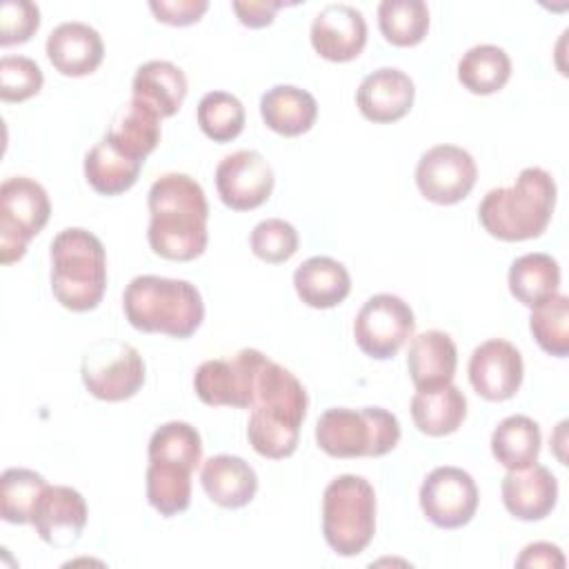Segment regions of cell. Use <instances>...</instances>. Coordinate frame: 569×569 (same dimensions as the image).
<instances>
[{
  "label": "cell",
  "instance_id": "6da1fadb",
  "mask_svg": "<svg viewBox=\"0 0 569 569\" xmlns=\"http://www.w3.org/2000/svg\"><path fill=\"white\" fill-rule=\"evenodd\" d=\"M147 240L153 253L187 262L207 249L209 204L202 187L187 173H164L149 189Z\"/></svg>",
  "mask_w": 569,
  "mask_h": 569
},
{
  "label": "cell",
  "instance_id": "7a4b0ae2",
  "mask_svg": "<svg viewBox=\"0 0 569 569\" xmlns=\"http://www.w3.org/2000/svg\"><path fill=\"white\" fill-rule=\"evenodd\" d=\"M307 391L282 365L264 360L253 391L247 438L256 453L280 460L296 451L307 416Z\"/></svg>",
  "mask_w": 569,
  "mask_h": 569
},
{
  "label": "cell",
  "instance_id": "3957f363",
  "mask_svg": "<svg viewBox=\"0 0 569 569\" xmlns=\"http://www.w3.org/2000/svg\"><path fill=\"white\" fill-rule=\"evenodd\" d=\"M556 207V182L540 167H525L511 187L487 191L478 207L485 231L505 242L531 240L545 233Z\"/></svg>",
  "mask_w": 569,
  "mask_h": 569
},
{
  "label": "cell",
  "instance_id": "277c9868",
  "mask_svg": "<svg viewBox=\"0 0 569 569\" xmlns=\"http://www.w3.org/2000/svg\"><path fill=\"white\" fill-rule=\"evenodd\" d=\"M122 309L133 329L180 340L193 336L204 320L196 284L162 276H136L122 293Z\"/></svg>",
  "mask_w": 569,
  "mask_h": 569
},
{
  "label": "cell",
  "instance_id": "5b68a950",
  "mask_svg": "<svg viewBox=\"0 0 569 569\" xmlns=\"http://www.w3.org/2000/svg\"><path fill=\"white\" fill-rule=\"evenodd\" d=\"M107 289V253L98 236L69 227L51 240V291L71 311H91Z\"/></svg>",
  "mask_w": 569,
  "mask_h": 569
},
{
  "label": "cell",
  "instance_id": "8992f818",
  "mask_svg": "<svg viewBox=\"0 0 569 569\" xmlns=\"http://www.w3.org/2000/svg\"><path fill=\"white\" fill-rule=\"evenodd\" d=\"M400 440L398 418L382 407L327 409L316 422V442L331 458H378Z\"/></svg>",
  "mask_w": 569,
  "mask_h": 569
},
{
  "label": "cell",
  "instance_id": "52a82bcc",
  "mask_svg": "<svg viewBox=\"0 0 569 569\" xmlns=\"http://www.w3.org/2000/svg\"><path fill=\"white\" fill-rule=\"evenodd\" d=\"M322 533L338 556H358L376 533V491L362 476L333 478L322 496Z\"/></svg>",
  "mask_w": 569,
  "mask_h": 569
},
{
  "label": "cell",
  "instance_id": "ba28073f",
  "mask_svg": "<svg viewBox=\"0 0 569 569\" xmlns=\"http://www.w3.org/2000/svg\"><path fill=\"white\" fill-rule=\"evenodd\" d=\"M49 216L51 202L40 182L27 176L7 178L0 184V262H18Z\"/></svg>",
  "mask_w": 569,
  "mask_h": 569
},
{
  "label": "cell",
  "instance_id": "9c48e42d",
  "mask_svg": "<svg viewBox=\"0 0 569 569\" xmlns=\"http://www.w3.org/2000/svg\"><path fill=\"white\" fill-rule=\"evenodd\" d=\"M144 360L140 351L122 340L104 338L93 342L82 356L80 376L87 391L107 402H120L144 385Z\"/></svg>",
  "mask_w": 569,
  "mask_h": 569
},
{
  "label": "cell",
  "instance_id": "30bf717a",
  "mask_svg": "<svg viewBox=\"0 0 569 569\" xmlns=\"http://www.w3.org/2000/svg\"><path fill=\"white\" fill-rule=\"evenodd\" d=\"M264 360L267 356L258 349H240L229 358L204 360L193 376L196 396L209 407L249 409Z\"/></svg>",
  "mask_w": 569,
  "mask_h": 569
},
{
  "label": "cell",
  "instance_id": "8fae6325",
  "mask_svg": "<svg viewBox=\"0 0 569 569\" xmlns=\"http://www.w3.org/2000/svg\"><path fill=\"white\" fill-rule=\"evenodd\" d=\"M416 320L411 307L393 293L371 296L353 320V338L362 353L373 360L393 358L413 336Z\"/></svg>",
  "mask_w": 569,
  "mask_h": 569
},
{
  "label": "cell",
  "instance_id": "7c38bea8",
  "mask_svg": "<svg viewBox=\"0 0 569 569\" xmlns=\"http://www.w3.org/2000/svg\"><path fill=\"white\" fill-rule=\"evenodd\" d=\"M478 178L476 160L456 144H436L427 149L416 164V184L420 193L436 204H456L465 200Z\"/></svg>",
  "mask_w": 569,
  "mask_h": 569
},
{
  "label": "cell",
  "instance_id": "4fadbf2b",
  "mask_svg": "<svg viewBox=\"0 0 569 569\" xmlns=\"http://www.w3.org/2000/svg\"><path fill=\"white\" fill-rule=\"evenodd\" d=\"M420 509L440 529L465 527L478 509V487L460 467H436L422 480Z\"/></svg>",
  "mask_w": 569,
  "mask_h": 569
},
{
  "label": "cell",
  "instance_id": "5bb4252c",
  "mask_svg": "<svg viewBox=\"0 0 569 569\" xmlns=\"http://www.w3.org/2000/svg\"><path fill=\"white\" fill-rule=\"evenodd\" d=\"M216 189L229 209H256L273 191V169L260 151H233L224 156L216 167Z\"/></svg>",
  "mask_w": 569,
  "mask_h": 569
},
{
  "label": "cell",
  "instance_id": "9a60e30c",
  "mask_svg": "<svg viewBox=\"0 0 569 569\" xmlns=\"http://www.w3.org/2000/svg\"><path fill=\"white\" fill-rule=\"evenodd\" d=\"M522 373L520 351L502 338L478 345L469 358V382L478 396L491 402L513 398L522 385Z\"/></svg>",
  "mask_w": 569,
  "mask_h": 569
},
{
  "label": "cell",
  "instance_id": "2e32d148",
  "mask_svg": "<svg viewBox=\"0 0 569 569\" xmlns=\"http://www.w3.org/2000/svg\"><path fill=\"white\" fill-rule=\"evenodd\" d=\"M367 44L365 16L345 2L325 4L311 22V47L329 62H349Z\"/></svg>",
  "mask_w": 569,
  "mask_h": 569
},
{
  "label": "cell",
  "instance_id": "e0dca14e",
  "mask_svg": "<svg viewBox=\"0 0 569 569\" xmlns=\"http://www.w3.org/2000/svg\"><path fill=\"white\" fill-rule=\"evenodd\" d=\"M87 502L80 491L64 485H47L36 502L31 525L51 547H71L87 525Z\"/></svg>",
  "mask_w": 569,
  "mask_h": 569
},
{
  "label": "cell",
  "instance_id": "ac0fdd59",
  "mask_svg": "<svg viewBox=\"0 0 569 569\" xmlns=\"http://www.w3.org/2000/svg\"><path fill=\"white\" fill-rule=\"evenodd\" d=\"M413 96V80L405 71L396 67H380L362 78L356 91V104L367 120L387 124L411 111Z\"/></svg>",
  "mask_w": 569,
  "mask_h": 569
},
{
  "label": "cell",
  "instance_id": "d6986e66",
  "mask_svg": "<svg viewBox=\"0 0 569 569\" xmlns=\"http://www.w3.org/2000/svg\"><path fill=\"white\" fill-rule=\"evenodd\" d=\"M505 509L518 520L547 518L558 500V480L545 465H529L525 469L507 471L500 485Z\"/></svg>",
  "mask_w": 569,
  "mask_h": 569
},
{
  "label": "cell",
  "instance_id": "ffe728a7",
  "mask_svg": "<svg viewBox=\"0 0 569 569\" xmlns=\"http://www.w3.org/2000/svg\"><path fill=\"white\" fill-rule=\"evenodd\" d=\"M47 58L53 69L69 78L93 73L102 58L104 44L100 33L84 22H62L47 36Z\"/></svg>",
  "mask_w": 569,
  "mask_h": 569
},
{
  "label": "cell",
  "instance_id": "44dd1931",
  "mask_svg": "<svg viewBox=\"0 0 569 569\" xmlns=\"http://www.w3.org/2000/svg\"><path fill=\"white\" fill-rule=\"evenodd\" d=\"M200 485L218 507L240 509L253 500L258 491V476L244 458L220 453L202 462Z\"/></svg>",
  "mask_w": 569,
  "mask_h": 569
},
{
  "label": "cell",
  "instance_id": "7402d4cb",
  "mask_svg": "<svg viewBox=\"0 0 569 569\" xmlns=\"http://www.w3.org/2000/svg\"><path fill=\"white\" fill-rule=\"evenodd\" d=\"M458 349L449 333L431 329L411 338L407 369L416 389H438L453 380Z\"/></svg>",
  "mask_w": 569,
  "mask_h": 569
},
{
  "label": "cell",
  "instance_id": "603a6c76",
  "mask_svg": "<svg viewBox=\"0 0 569 569\" xmlns=\"http://www.w3.org/2000/svg\"><path fill=\"white\" fill-rule=\"evenodd\" d=\"M298 298L313 309H331L351 291V278L342 262L329 256H313L293 271Z\"/></svg>",
  "mask_w": 569,
  "mask_h": 569
},
{
  "label": "cell",
  "instance_id": "cb8c5ba5",
  "mask_svg": "<svg viewBox=\"0 0 569 569\" xmlns=\"http://www.w3.org/2000/svg\"><path fill=\"white\" fill-rule=\"evenodd\" d=\"M131 91V98L151 107L160 118H169L187 98V76L169 60H149L136 69Z\"/></svg>",
  "mask_w": 569,
  "mask_h": 569
},
{
  "label": "cell",
  "instance_id": "d4e9b609",
  "mask_svg": "<svg viewBox=\"0 0 569 569\" xmlns=\"http://www.w3.org/2000/svg\"><path fill=\"white\" fill-rule=\"evenodd\" d=\"M160 120L151 107L131 98L116 111L104 138L127 158L144 162L160 142Z\"/></svg>",
  "mask_w": 569,
  "mask_h": 569
},
{
  "label": "cell",
  "instance_id": "484cf974",
  "mask_svg": "<svg viewBox=\"0 0 569 569\" xmlns=\"http://www.w3.org/2000/svg\"><path fill=\"white\" fill-rule=\"evenodd\" d=\"M260 116L264 124L287 138L309 131L318 116L316 98L293 84H276L260 98Z\"/></svg>",
  "mask_w": 569,
  "mask_h": 569
},
{
  "label": "cell",
  "instance_id": "4316f807",
  "mask_svg": "<svg viewBox=\"0 0 569 569\" xmlns=\"http://www.w3.org/2000/svg\"><path fill=\"white\" fill-rule=\"evenodd\" d=\"M411 418L418 431L427 436H449L467 418V398L451 382L438 389H418L411 398Z\"/></svg>",
  "mask_w": 569,
  "mask_h": 569
},
{
  "label": "cell",
  "instance_id": "83f0119b",
  "mask_svg": "<svg viewBox=\"0 0 569 569\" xmlns=\"http://www.w3.org/2000/svg\"><path fill=\"white\" fill-rule=\"evenodd\" d=\"M560 267L549 253H525L509 267V291L525 307L533 309L558 293Z\"/></svg>",
  "mask_w": 569,
  "mask_h": 569
},
{
  "label": "cell",
  "instance_id": "f1b7e54d",
  "mask_svg": "<svg viewBox=\"0 0 569 569\" xmlns=\"http://www.w3.org/2000/svg\"><path fill=\"white\" fill-rule=\"evenodd\" d=\"M142 164L144 162L127 158L102 138L84 156V178L100 196H120L136 184Z\"/></svg>",
  "mask_w": 569,
  "mask_h": 569
},
{
  "label": "cell",
  "instance_id": "f546056e",
  "mask_svg": "<svg viewBox=\"0 0 569 569\" xmlns=\"http://www.w3.org/2000/svg\"><path fill=\"white\" fill-rule=\"evenodd\" d=\"M540 427L529 416H509L491 433V453L507 469H525L538 460Z\"/></svg>",
  "mask_w": 569,
  "mask_h": 569
},
{
  "label": "cell",
  "instance_id": "4dcf8cb0",
  "mask_svg": "<svg viewBox=\"0 0 569 569\" xmlns=\"http://www.w3.org/2000/svg\"><path fill=\"white\" fill-rule=\"evenodd\" d=\"M509 78L511 60L507 51L496 44H476L458 62L460 84L476 96L500 91Z\"/></svg>",
  "mask_w": 569,
  "mask_h": 569
},
{
  "label": "cell",
  "instance_id": "1f68e13d",
  "mask_svg": "<svg viewBox=\"0 0 569 569\" xmlns=\"http://www.w3.org/2000/svg\"><path fill=\"white\" fill-rule=\"evenodd\" d=\"M191 469L167 462L149 460L147 467V500L164 518L182 513L191 502Z\"/></svg>",
  "mask_w": 569,
  "mask_h": 569
},
{
  "label": "cell",
  "instance_id": "d6a6232c",
  "mask_svg": "<svg viewBox=\"0 0 569 569\" xmlns=\"http://www.w3.org/2000/svg\"><path fill=\"white\" fill-rule=\"evenodd\" d=\"M378 27L393 47H413L429 31V7L422 0H382Z\"/></svg>",
  "mask_w": 569,
  "mask_h": 569
},
{
  "label": "cell",
  "instance_id": "836d02e7",
  "mask_svg": "<svg viewBox=\"0 0 569 569\" xmlns=\"http://www.w3.org/2000/svg\"><path fill=\"white\" fill-rule=\"evenodd\" d=\"M47 480L33 469L11 467L0 476V516L11 525L31 522L38 498L42 496Z\"/></svg>",
  "mask_w": 569,
  "mask_h": 569
},
{
  "label": "cell",
  "instance_id": "e575fe53",
  "mask_svg": "<svg viewBox=\"0 0 569 569\" xmlns=\"http://www.w3.org/2000/svg\"><path fill=\"white\" fill-rule=\"evenodd\" d=\"M202 133L213 142H231L244 129V107L227 91H209L200 98L196 109Z\"/></svg>",
  "mask_w": 569,
  "mask_h": 569
},
{
  "label": "cell",
  "instance_id": "d590c367",
  "mask_svg": "<svg viewBox=\"0 0 569 569\" xmlns=\"http://www.w3.org/2000/svg\"><path fill=\"white\" fill-rule=\"evenodd\" d=\"M149 460H167V462H178L191 471L202 462V440L196 427L189 422L171 420L160 425L147 449Z\"/></svg>",
  "mask_w": 569,
  "mask_h": 569
},
{
  "label": "cell",
  "instance_id": "8d00e7d4",
  "mask_svg": "<svg viewBox=\"0 0 569 569\" xmlns=\"http://www.w3.org/2000/svg\"><path fill=\"white\" fill-rule=\"evenodd\" d=\"M529 329L545 353L565 358L569 353V298L565 293H556L533 307Z\"/></svg>",
  "mask_w": 569,
  "mask_h": 569
},
{
  "label": "cell",
  "instance_id": "74e56055",
  "mask_svg": "<svg viewBox=\"0 0 569 569\" xmlns=\"http://www.w3.org/2000/svg\"><path fill=\"white\" fill-rule=\"evenodd\" d=\"M249 244L260 260L269 264H280V262H287L298 251L300 238L291 222L282 218H267L253 227L249 236Z\"/></svg>",
  "mask_w": 569,
  "mask_h": 569
},
{
  "label": "cell",
  "instance_id": "f35d334b",
  "mask_svg": "<svg viewBox=\"0 0 569 569\" xmlns=\"http://www.w3.org/2000/svg\"><path fill=\"white\" fill-rule=\"evenodd\" d=\"M42 69L27 56H2L0 98L4 102H24L42 89Z\"/></svg>",
  "mask_w": 569,
  "mask_h": 569
},
{
  "label": "cell",
  "instance_id": "ab89813d",
  "mask_svg": "<svg viewBox=\"0 0 569 569\" xmlns=\"http://www.w3.org/2000/svg\"><path fill=\"white\" fill-rule=\"evenodd\" d=\"M40 27V9L29 0H4L0 7V44H22Z\"/></svg>",
  "mask_w": 569,
  "mask_h": 569
},
{
  "label": "cell",
  "instance_id": "60d3db41",
  "mask_svg": "<svg viewBox=\"0 0 569 569\" xmlns=\"http://www.w3.org/2000/svg\"><path fill=\"white\" fill-rule=\"evenodd\" d=\"M149 9L156 20L171 27H187L198 22L209 9L207 0H151Z\"/></svg>",
  "mask_w": 569,
  "mask_h": 569
},
{
  "label": "cell",
  "instance_id": "b9f144b4",
  "mask_svg": "<svg viewBox=\"0 0 569 569\" xmlns=\"http://www.w3.org/2000/svg\"><path fill=\"white\" fill-rule=\"evenodd\" d=\"M284 2L280 0H233L231 9L236 11L238 20L249 29L269 27L276 18V11L282 9Z\"/></svg>",
  "mask_w": 569,
  "mask_h": 569
},
{
  "label": "cell",
  "instance_id": "7bdbcfd3",
  "mask_svg": "<svg viewBox=\"0 0 569 569\" xmlns=\"http://www.w3.org/2000/svg\"><path fill=\"white\" fill-rule=\"evenodd\" d=\"M516 567H545V569L558 567V569H562L565 556H562L560 547H556L551 542H531L516 558Z\"/></svg>",
  "mask_w": 569,
  "mask_h": 569
}]
</instances>
